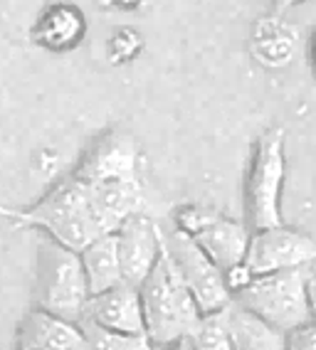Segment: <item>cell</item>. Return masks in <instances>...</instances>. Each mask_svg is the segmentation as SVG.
Listing matches in <instances>:
<instances>
[{
	"label": "cell",
	"mask_w": 316,
	"mask_h": 350,
	"mask_svg": "<svg viewBox=\"0 0 316 350\" xmlns=\"http://www.w3.org/2000/svg\"><path fill=\"white\" fill-rule=\"evenodd\" d=\"M0 215L13 227L42 232L47 239L62 244L77 254L104 234L92 213L87 185L72 173L55 183L32 205L0 207Z\"/></svg>",
	"instance_id": "1"
},
{
	"label": "cell",
	"mask_w": 316,
	"mask_h": 350,
	"mask_svg": "<svg viewBox=\"0 0 316 350\" xmlns=\"http://www.w3.org/2000/svg\"><path fill=\"white\" fill-rule=\"evenodd\" d=\"M139 294L144 306L146 338L156 350L178 348L198 331L202 313L185 284L173 271L166 252L139 288Z\"/></svg>",
	"instance_id": "2"
},
{
	"label": "cell",
	"mask_w": 316,
	"mask_h": 350,
	"mask_svg": "<svg viewBox=\"0 0 316 350\" xmlns=\"http://www.w3.org/2000/svg\"><path fill=\"white\" fill-rule=\"evenodd\" d=\"M92 299L79 254L44 237L38 250V284L35 301L42 311L79 323Z\"/></svg>",
	"instance_id": "3"
},
{
	"label": "cell",
	"mask_w": 316,
	"mask_h": 350,
	"mask_svg": "<svg viewBox=\"0 0 316 350\" xmlns=\"http://www.w3.org/2000/svg\"><path fill=\"white\" fill-rule=\"evenodd\" d=\"M285 175V131L272 129L257 138L245 178V225L252 232L285 225L282 219Z\"/></svg>",
	"instance_id": "4"
},
{
	"label": "cell",
	"mask_w": 316,
	"mask_h": 350,
	"mask_svg": "<svg viewBox=\"0 0 316 350\" xmlns=\"http://www.w3.org/2000/svg\"><path fill=\"white\" fill-rule=\"evenodd\" d=\"M309 274L311 271L306 269H291L257 276L233 301H237L242 308L254 313L265 323L274 325L277 331L291 333L294 328L311 321L309 301H306Z\"/></svg>",
	"instance_id": "5"
},
{
	"label": "cell",
	"mask_w": 316,
	"mask_h": 350,
	"mask_svg": "<svg viewBox=\"0 0 316 350\" xmlns=\"http://www.w3.org/2000/svg\"><path fill=\"white\" fill-rule=\"evenodd\" d=\"M163 252L178 279L196 299L202 316L220 313L222 308L233 304V294L225 284V271L188 234L178 230L163 232Z\"/></svg>",
	"instance_id": "6"
},
{
	"label": "cell",
	"mask_w": 316,
	"mask_h": 350,
	"mask_svg": "<svg viewBox=\"0 0 316 350\" xmlns=\"http://www.w3.org/2000/svg\"><path fill=\"white\" fill-rule=\"evenodd\" d=\"M176 230L188 234L222 271L245 262L252 230L245 219H233L200 205H183L176 210Z\"/></svg>",
	"instance_id": "7"
},
{
	"label": "cell",
	"mask_w": 316,
	"mask_h": 350,
	"mask_svg": "<svg viewBox=\"0 0 316 350\" xmlns=\"http://www.w3.org/2000/svg\"><path fill=\"white\" fill-rule=\"evenodd\" d=\"M314 262L316 237L287 225L252 232L245 256V267L252 271L254 279L277 271L306 269Z\"/></svg>",
	"instance_id": "8"
},
{
	"label": "cell",
	"mask_w": 316,
	"mask_h": 350,
	"mask_svg": "<svg viewBox=\"0 0 316 350\" xmlns=\"http://www.w3.org/2000/svg\"><path fill=\"white\" fill-rule=\"evenodd\" d=\"M119 247V262L124 284L141 288L163 256V230L148 215L139 213L129 217L114 232Z\"/></svg>",
	"instance_id": "9"
},
{
	"label": "cell",
	"mask_w": 316,
	"mask_h": 350,
	"mask_svg": "<svg viewBox=\"0 0 316 350\" xmlns=\"http://www.w3.org/2000/svg\"><path fill=\"white\" fill-rule=\"evenodd\" d=\"M72 175L82 183L109 180V178H139V146L129 133L107 131L89 146Z\"/></svg>",
	"instance_id": "10"
},
{
	"label": "cell",
	"mask_w": 316,
	"mask_h": 350,
	"mask_svg": "<svg viewBox=\"0 0 316 350\" xmlns=\"http://www.w3.org/2000/svg\"><path fill=\"white\" fill-rule=\"evenodd\" d=\"M15 350H92L82 333V325L60 316L32 308L18 323Z\"/></svg>",
	"instance_id": "11"
},
{
	"label": "cell",
	"mask_w": 316,
	"mask_h": 350,
	"mask_svg": "<svg viewBox=\"0 0 316 350\" xmlns=\"http://www.w3.org/2000/svg\"><path fill=\"white\" fill-rule=\"evenodd\" d=\"M82 321L99 325V328H107V331L146 336L141 294L139 288L129 286V284H119V286L109 288V291L92 296Z\"/></svg>",
	"instance_id": "12"
},
{
	"label": "cell",
	"mask_w": 316,
	"mask_h": 350,
	"mask_svg": "<svg viewBox=\"0 0 316 350\" xmlns=\"http://www.w3.org/2000/svg\"><path fill=\"white\" fill-rule=\"evenodd\" d=\"M84 185L92 202V213L104 234H114L129 217L141 213L139 178H109Z\"/></svg>",
	"instance_id": "13"
},
{
	"label": "cell",
	"mask_w": 316,
	"mask_h": 350,
	"mask_svg": "<svg viewBox=\"0 0 316 350\" xmlns=\"http://www.w3.org/2000/svg\"><path fill=\"white\" fill-rule=\"evenodd\" d=\"M87 20L82 10L70 3H55L38 18L32 40L47 52H70L84 40Z\"/></svg>",
	"instance_id": "14"
},
{
	"label": "cell",
	"mask_w": 316,
	"mask_h": 350,
	"mask_svg": "<svg viewBox=\"0 0 316 350\" xmlns=\"http://www.w3.org/2000/svg\"><path fill=\"white\" fill-rule=\"evenodd\" d=\"M220 319L225 323L233 350H287V333L257 319L237 301L222 308Z\"/></svg>",
	"instance_id": "15"
},
{
	"label": "cell",
	"mask_w": 316,
	"mask_h": 350,
	"mask_svg": "<svg viewBox=\"0 0 316 350\" xmlns=\"http://www.w3.org/2000/svg\"><path fill=\"white\" fill-rule=\"evenodd\" d=\"M82 259L84 274H87V284L92 296L109 291V288L124 284L121 276V262H119V247H116L114 234H101L99 239L84 247L79 252Z\"/></svg>",
	"instance_id": "16"
},
{
	"label": "cell",
	"mask_w": 316,
	"mask_h": 350,
	"mask_svg": "<svg viewBox=\"0 0 316 350\" xmlns=\"http://www.w3.org/2000/svg\"><path fill=\"white\" fill-rule=\"evenodd\" d=\"M82 333L92 350H156L146 336H131V333H116L99 328L94 323L82 321Z\"/></svg>",
	"instance_id": "17"
},
{
	"label": "cell",
	"mask_w": 316,
	"mask_h": 350,
	"mask_svg": "<svg viewBox=\"0 0 316 350\" xmlns=\"http://www.w3.org/2000/svg\"><path fill=\"white\" fill-rule=\"evenodd\" d=\"M185 350H233L230 348V338L225 331L220 313L213 316H202L198 331L183 343Z\"/></svg>",
	"instance_id": "18"
},
{
	"label": "cell",
	"mask_w": 316,
	"mask_h": 350,
	"mask_svg": "<svg viewBox=\"0 0 316 350\" xmlns=\"http://www.w3.org/2000/svg\"><path fill=\"white\" fill-rule=\"evenodd\" d=\"M141 50V38L133 30H119L114 38L109 40V52L114 62H127L131 57H136V52Z\"/></svg>",
	"instance_id": "19"
},
{
	"label": "cell",
	"mask_w": 316,
	"mask_h": 350,
	"mask_svg": "<svg viewBox=\"0 0 316 350\" xmlns=\"http://www.w3.org/2000/svg\"><path fill=\"white\" fill-rule=\"evenodd\" d=\"M287 350H316V323H304L287 333Z\"/></svg>",
	"instance_id": "20"
},
{
	"label": "cell",
	"mask_w": 316,
	"mask_h": 350,
	"mask_svg": "<svg viewBox=\"0 0 316 350\" xmlns=\"http://www.w3.org/2000/svg\"><path fill=\"white\" fill-rule=\"evenodd\" d=\"M306 301H309V319L311 323H316V274H309L306 282Z\"/></svg>",
	"instance_id": "21"
},
{
	"label": "cell",
	"mask_w": 316,
	"mask_h": 350,
	"mask_svg": "<svg viewBox=\"0 0 316 350\" xmlns=\"http://www.w3.org/2000/svg\"><path fill=\"white\" fill-rule=\"evenodd\" d=\"M299 3H304V0H274V8H277V10H287V8L299 5Z\"/></svg>",
	"instance_id": "22"
},
{
	"label": "cell",
	"mask_w": 316,
	"mask_h": 350,
	"mask_svg": "<svg viewBox=\"0 0 316 350\" xmlns=\"http://www.w3.org/2000/svg\"><path fill=\"white\" fill-rule=\"evenodd\" d=\"M311 62H314V69H316V32H314V38H311Z\"/></svg>",
	"instance_id": "23"
},
{
	"label": "cell",
	"mask_w": 316,
	"mask_h": 350,
	"mask_svg": "<svg viewBox=\"0 0 316 350\" xmlns=\"http://www.w3.org/2000/svg\"><path fill=\"white\" fill-rule=\"evenodd\" d=\"M171 350H185V348H183V345H178V348H171Z\"/></svg>",
	"instance_id": "24"
}]
</instances>
